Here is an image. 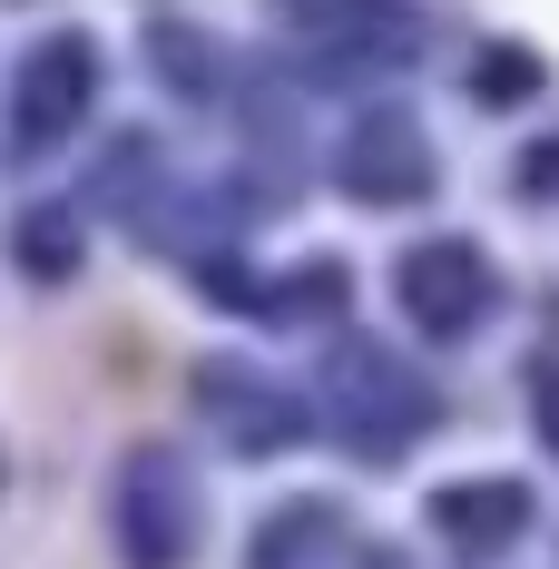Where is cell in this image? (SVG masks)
<instances>
[{
    "instance_id": "obj_1",
    "label": "cell",
    "mask_w": 559,
    "mask_h": 569,
    "mask_svg": "<svg viewBox=\"0 0 559 569\" xmlns=\"http://www.w3.org/2000/svg\"><path fill=\"white\" fill-rule=\"evenodd\" d=\"M550 442H559V383H550Z\"/></svg>"
}]
</instances>
